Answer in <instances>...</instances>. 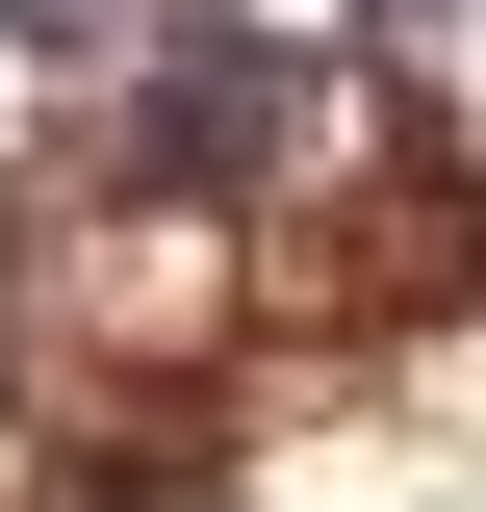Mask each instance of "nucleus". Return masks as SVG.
<instances>
[{
	"label": "nucleus",
	"instance_id": "nucleus-3",
	"mask_svg": "<svg viewBox=\"0 0 486 512\" xmlns=\"http://www.w3.org/2000/svg\"><path fill=\"white\" fill-rule=\"evenodd\" d=\"M384 26H410V52H435V26H461V0H384Z\"/></svg>",
	"mask_w": 486,
	"mask_h": 512
},
{
	"label": "nucleus",
	"instance_id": "nucleus-1",
	"mask_svg": "<svg viewBox=\"0 0 486 512\" xmlns=\"http://www.w3.org/2000/svg\"><path fill=\"white\" fill-rule=\"evenodd\" d=\"M307 154H333V52H282V26H154V52L103 77V205H205V231H256Z\"/></svg>",
	"mask_w": 486,
	"mask_h": 512
},
{
	"label": "nucleus",
	"instance_id": "nucleus-2",
	"mask_svg": "<svg viewBox=\"0 0 486 512\" xmlns=\"http://www.w3.org/2000/svg\"><path fill=\"white\" fill-rule=\"evenodd\" d=\"M180 0H0V77H128Z\"/></svg>",
	"mask_w": 486,
	"mask_h": 512
}]
</instances>
